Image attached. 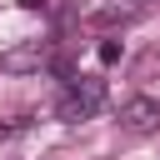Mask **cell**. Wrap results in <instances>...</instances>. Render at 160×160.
<instances>
[{
    "instance_id": "cell-1",
    "label": "cell",
    "mask_w": 160,
    "mask_h": 160,
    "mask_svg": "<svg viewBox=\"0 0 160 160\" xmlns=\"http://www.w3.org/2000/svg\"><path fill=\"white\" fill-rule=\"evenodd\" d=\"M100 105H105V80H100V75H75L70 90H65V100H60V120L80 125V120H90Z\"/></svg>"
},
{
    "instance_id": "cell-3",
    "label": "cell",
    "mask_w": 160,
    "mask_h": 160,
    "mask_svg": "<svg viewBox=\"0 0 160 160\" xmlns=\"http://www.w3.org/2000/svg\"><path fill=\"white\" fill-rule=\"evenodd\" d=\"M120 125H125L130 135L160 130V100H155V95H130V100L120 105Z\"/></svg>"
},
{
    "instance_id": "cell-5",
    "label": "cell",
    "mask_w": 160,
    "mask_h": 160,
    "mask_svg": "<svg viewBox=\"0 0 160 160\" xmlns=\"http://www.w3.org/2000/svg\"><path fill=\"white\" fill-rule=\"evenodd\" d=\"M20 5H25V10H40V5H45V0H20Z\"/></svg>"
},
{
    "instance_id": "cell-4",
    "label": "cell",
    "mask_w": 160,
    "mask_h": 160,
    "mask_svg": "<svg viewBox=\"0 0 160 160\" xmlns=\"http://www.w3.org/2000/svg\"><path fill=\"white\" fill-rule=\"evenodd\" d=\"M120 55H125V45H120V40H100V65H115Z\"/></svg>"
},
{
    "instance_id": "cell-2",
    "label": "cell",
    "mask_w": 160,
    "mask_h": 160,
    "mask_svg": "<svg viewBox=\"0 0 160 160\" xmlns=\"http://www.w3.org/2000/svg\"><path fill=\"white\" fill-rule=\"evenodd\" d=\"M55 60V45L50 40H25V45H10L0 55V70L5 75H30V70H45Z\"/></svg>"
}]
</instances>
